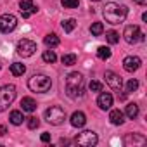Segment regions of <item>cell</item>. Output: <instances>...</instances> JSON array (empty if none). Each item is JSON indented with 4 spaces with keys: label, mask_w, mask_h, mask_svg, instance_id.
I'll return each instance as SVG.
<instances>
[{
    "label": "cell",
    "mask_w": 147,
    "mask_h": 147,
    "mask_svg": "<svg viewBox=\"0 0 147 147\" xmlns=\"http://www.w3.org/2000/svg\"><path fill=\"white\" fill-rule=\"evenodd\" d=\"M102 14H104V19L109 23V24H119L126 19L128 16V9L121 4H116V2H109L102 7Z\"/></svg>",
    "instance_id": "cell-1"
},
{
    "label": "cell",
    "mask_w": 147,
    "mask_h": 147,
    "mask_svg": "<svg viewBox=\"0 0 147 147\" xmlns=\"http://www.w3.org/2000/svg\"><path fill=\"white\" fill-rule=\"evenodd\" d=\"M66 94L71 99L83 97V76L80 73H69L66 76Z\"/></svg>",
    "instance_id": "cell-2"
},
{
    "label": "cell",
    "mask_w": 147,
    "mask_h": 147,
    "mask_svg": "<svg viewBox=\"0 0 147 147\" xmlns=\"http://www.w3.org/2000/svg\"><path fill=\"white\" fill-rule=\"evenodd\" d=\"M28 87L31 92H36V94H43V92H49L50 87H52V82L49 76L45 75H33L30 80H28Z\"/></svg>",
    "instance_id": "cell-3"
},
{
    "label": "cell",
    "mask_w": 147,
    "mask_h": 147,
    "mask_svg": "<svg viewBox=\"0 0 147 147\" xmlns=\"http://www.w3.org/2000/svg\"><path fill=\"white\" fill-rule=\"evenodd\" d=\"M16 87L14 85H4L0 88V113L5 111L16 99Z\"/></svg>",
    "instance_id": "cell-4"
},
{
    "label": "cell",
    "mask_w": 147,
    "mask_h": 147,
    "mask_svg": "<svg viewBox=\"0 0 147 147\" xmlns=\"http://www.w3.org/2000/svg\"><path fill=\"white\" fill-rule=\"evenodd\" d=\"M64 119H66V111L62 107H59V106H52V107H49L45 111V121L50 123V125L57 126V125L64 123Z\"/></svg>",
    "instance_id": "cell-5"
},
{
    "label": "cell",
    "mask_w": 147,
    "mask_h": 147,
    "mask_svg": "<svg viewBox=\"0 0 147 147\" xmlns=\"http://www.w3.org/2000/svg\"><path fill=\"white\" fill-rule=\"evenodd\" d=\"M123 36H125V40H126L128 43H137L138 40L144 42V38H145V35L140 31V28H138L137 24H130V26H126Z\"/></svg>",
    "instance_id": "cell-6"
},
{
    "label": "cell",
    "mask_w": 147,
    "mask_h": 147,
    "mask_svg": "<svg viewBox=\"0 0 147 147\" xmlns=\"http://www.w3.org/2000/svg\"><path fill=\"white\" fill-rule=\"evenodd\" d=\"M16 50H18V54L23 55V57H31V55L36 52V43L31 42V40H28V38H23V40L18 42Z\"/></svg>",
    "instance_id": "cell-7"
},
{
    "label": "cell",
    "mask_w": 147,
    "mask_h": 147,
    "mask_svg": "<svg viewBox=\"0 0 147 147\" xmlns=\"http://www.w3.org/2000/svg\"><path fill=\"white\" fill-rule=\"evenodd\" d=\"M97 142H99V137H97V133L92 131V130H85V131H82V133L76 135V144H80V145L92 147V145H95Z\"/></svg>",
    "instance_id": "cell-8"
},
{
    "label": "cell",
    "mask_w": 147,
    "mask_h": 147,
    "mask_svg": "<svg viewBox=\"0 0 147 147\" xmlns=\"http://www.w3.org/2000/svg\"><path fill=\"white\" fill-rule=\"evenodd\" d=\"M18 26V19L14 14H4L0 16V31L2 33H11Z\"/></svg>",
    "instance_id": "cell-9"
},
{
    "label": "cell",
    "mask_w": 147,
    "mask_h": 147,
    "mask_svg": "<svg viewBox=\"0 0 147 147\" xmlns=\"http://www.w3.org/2000/svg\"><path fill=\"white\" fill-rule=\"evenodd\" d=\"M104 78H106V83H107V85H109L114 92H121L123 80H121V76H119V75H116L114 71H106Z\"/></svg>",
    "instance_id": "cell-10"
},
{
    "label": "cell",
    "mask_w": 147,
    "mask_h": 147,
    "mask_svg": "<svg viewBox=\"0 0 147 147\" xmlns=\"http://www.w3.org/2000/svg\"><path fill=\"white\" fill-rule=\"evenodd\" d=\"M19 11H21L23 18H30V16L38 12V7L33 4V0H21L19 2Z\"/></svg>",
    "instance_id": "cell-11"
},
{
    "label": "cell",
    "mask_w": 147,
    "mask_h": 147,
    "mask_svg": "<svg viewBox=\"0 0 147 147\" xmlns=\"http://www.w3.org/2000/svg\"><path fill=\"white\" fill-rule=\"evenodd\" d=\"M140 64H142V61H140L137 55H128V57L123 59V67H125V71H128V73L137 71V69L140 67Z\"/></svg>",
    "instance_id": "cell-12"
},
{
    "label": "cell",
    "mask_w": 147,
    "mask_h": 147,
    "mask_svg": "<svg viewBox=\"0 0 147 147\" xmlns=\"http://www.w3.org/2000/svg\"><path fill=\"white\" fill-rule=\"evenodd\" d=\"M97 106H99L102 111L111 109V106H113V95H111L109 92H102V94L99 95V99H97Z\"/></svg>",
    "instance_id": "cell-13"
},
{
    "label": "cell",
    "mask_w": 147,
    "mask_h": 147,
    "mask_svg": "<svg viewBox=\"0 0 147 147\" xmlns=\"http://www.w3.org/2000/svg\"><path fill=\"white\" fill-rule=\"evenodd\" d=\"M71 125L75 126V128H83L85 126V123H87V116L82 113V111H75L71 114Z\"/></svg>",
    "instance_id": "cell-14"
},
{
    "label": "cell",
    "mask_w": 147,
    "mask_h": 147,
    "mask_svg": "<svg viewBox=\"0 0 147 147\" xmlns=\"http://www.w3.org/2000/svg\"><path fill=\"white\" fill-rule=\"evenodd\" d=\"M125 144L126 145H144L145 144V137H142V135H137V133H128L126 137H125Z\"/></svg>",
    "instance_id": "cell-15"
},
{
    "label": "cell",
    "mask_w": 147,
    "mask_h": 147,
    "mask_svg": "<svg viewBox=\"0 0 147 147\" xmlns=\"http://www.w3.org/2000/svg\"><path fill=\"white\" fill-rule=\"evenodd\" d=\"M21 109H23V113H33L36 109V102L31 97H23L21 99Z\"/></svg>",
    "instance_id": "cell-16"
},
{
    "label": "cell",
    "mask_w": 147,
    "mask_h": 147,
    "mask_svg": "<svg viewBox=\"0 0 147 147\" xmlns=\"http://www.w3.org/2000/svg\"><path fill=\"white\" fill-rule=\"evenodd\" d=\"M109 119H111L113 125H123V123H125V114H123V111H119V109H113V111L109 113Z\"/></svg>",
    "instance_id": "cell-17"
},
{
    "label": "cell",
    "mask_w": 147,
    "mask_h": 147,
    "mask_svg": "<svg viewBox=\"0 0 147 147\" xmlns=\"http://www.w3.org/2000/svg\"><path fill=\"white\" fill-rule=\"evenodd\" d=\"M24 71H26V66L24 64H21V62H14V64H11V73L14 76H23L24 75Z\"/></svg>",
    "instance_id": "cell-18"
},
{
    "label": "cell",
    "mask_w": 147,
    "mask_h": 147,
    "mask_svg": "<svg viewBox=\"0 0 147 147\" xmlns=\"http://www.w3.org/2000/svg\"><path fill=\"white\" fill-rule=\"evenodd\" d=\"M43 42H45V45H47V47L54 49V47H57V45H59V36H57L55 33H50V35H47V36L43 38Z\"/></svg>",
    "instance_id": "cell-19"
},
{
    "label": "cell",
    "mask_w": 147,
    "mask_h": 147,
    "mask_svg": "<svg viewBox=\"0 0 147 147\" xmlns=\"http://www.w3.org/2000/svg\"><path fill=\"white\" fill-rule=\"evenodd\" d=\"M125 114H126L130 119H135V118L138 116V106H137V104H133V102H131V104H128V106H126V109H125Z\"/></svg>",
    "instance_id": "cell-20"
},
{
    "label": "cell",
    "mask_w": 147,
    "mask_h": 147,
    "mask_svg": "<svg viewBox=\"0 0 147 147\" xmlns=\"http://www.w3.org/2000/svg\"><path fill=\"white\" fill-rule=\"evenodd\" d=\"M97 57L100 59V61H107V59H111V49L109 47H99L97 49Z\"/></svg>",
    "instance_id": "cell-21"
},
{
    "label": "cell",
    "mask_w": 147,
    "mask_h": 147,
    "mask_svg": "<svg viewBox=\"0 0 147 147\" xmlns=\"http://www.w3.org/2000/svg\"><path fill=\"white\" fill-rule=\"evenodd\" d=\"M23 121H24V116H23L21 111H12V113H11V123H12V125L19 126V125H23Z\"/></svg>",
    "instance_id": "cell-22"
},
{
    "label": "cell",
    "mask_w": 147,
    "mask_h": 147,
    "mask_svg": "<svg viewBox=\"0 0 147 147\" xmlns=\"http://www.w3.org/2000/svg\"><path fill=\"white\" fill-rule=\"evenodd\" d=\"M75 26H76V21L75 19H64L62 21V30L66 33H71L73 30H75Z\"/></svg>",
    "instance_id": "cell-23"
},
{
    "label": "cell",
    "mask_w": 147,
    "mask_h": 147,
    "mask_svg": "<svg viewBox=\"0 0 147 147\" xmlns=\"http://www.w3.org/2000/svg\"><path fill=\"white\" fill-rule=\"evenodd\" d=\"M61 61H62L64 66H73V64L76 62V55H75V54H64Z\"/></svg>",
    "instance_id": "cell-24"
},
{
    "label": "cell",
    "mask_w": 147,
    "mask_h": 147,
    "mask_svg": "<svg viewBox=\"0 0 147 147\" xmlns=\"http://www.w3.org/2000/svg\"><path fill=\"white\" fill-rule=\"evenodd\" d=\"M102 31H104V26H102V23H94V24L90 26V33H92L94 36H99V35H102Z\"/></svg>",
    "instance_id": "cell-25"
},
{
    "label": "cell",
    "mask_w": 147,
    "mask_h": 147,
    "mask_svg": "<svg viewBox=\"0 0 147 147\" xmlns=\"http://www.w3.org/2000/svg\"><path fill=\"white\" fill-rule=\"evenodd\" d=\"M42 59L45 61V62H55V59H57V55H55V52L54 50H45L43 52V55H42Z\"/></svg>",
    "instance_id": "cell-26"
},
{
    "label": "cell",
    "mask_w": 147,
    "mask_h": 147,
    "mask_svg": "<svg viewBox=\"0 0 147 147\" xmlns=\"http://www.w3.org/2000/svg\"><path fill=\"white\" fill-rule=\"evenodd\" d=\"M61 4L64 9H76L80 5V0H62Z\"/></svg>",
    "instance_id": "cell-27"
},
{
    "label": "cell",
    "mask_w": 147,
    "mask_h": 147,
    "mask_svg": "<svg viewBox=\"0 0 147 147\" xmlns=\"http://www.w3.org/2000/svg\"><path fill=\"white\" fill-rule=\"evenodd\" d=\"M106 38H107V42H109L111 45H114V43L119 42V35H118L116 31H107V33H106Z\"/></svg>",
    "instance_id": "cell-28"
},
{
    "label": "cell",
    "mask_w": 147,
    "mask_h": 147,
    "mask_svg": "<svg viewBox=\"0 0 147 147\" xmlns=\"http://www.w3.org/2000/svg\"><path fill=\"white\" fill-rule=\"evenodd\" d=\"M137 88H138V82H137L135 78L128 80V83H126V92H135Z\"/></svg>",
    "instance_id": "cell-29"
},
{
    "label": "cell",
    "mask_w": 147,
    "mask_h": 147,
    "mask_svg": "<svg viewBox=\"0 0 147 147\" xmlns=\"http://www.w3.org/2000/svg\"><path fill=\"white\" fill-rule=\"evenodd\" d=\"M88 88H90V92H102V83L100 82H90V85H88Z\"/></svg>",
    "instance_id": "cell-30"
},
{
    "label": "cell",
    "mask_w": 147,
    "mask_h": 147,
    "mask_svg": "<svg viewBox=\"0 0 147 147\" xmlns=\"http://www.w3.org/2000/svg\"><path fill=\"white\" fill-rule=\"evenodd\" d=\"M38 125H40L38 118H35V116L28 118V128H30V130H35V128H38Z\"/></svg>",
    "instance_id": "cell-31"
},
{
    "label": "cell",
    "mask_w": 147,
    "mask_h": 147,
    "mask_svg": "<svg viewBox=\"0 0 147 147\" xmlns=\"http://www.w3.org/2000/svg\"><path fill=\"white\" fill-rule=\"evenodd\" d=\"M42 142H50V133H42Z\"/></svg>",
    "instance_id": "cell-32"
},
{
    "label": "cell",
    "mask_w": 147,
    "mask_h": 147,
    "mask_svg": "<svg viewBox=\"0 0 147 147\" xmlns=\"http://www.w3.org/2000/svg\"><path fill=\"white\" fill-rule=\"evenodd\" d=\"M135 4H138V5H147V0H133Z\"/></svg>",
    "instance_id": "cell-33"
},
{
    "label": "cell",
    "mask_w": 147,
    "mask_h": 147,
    "mask_svg": "<svg viewBox=\"0 0 147 147\" xmlns=\"http://www.w3.org/2000/svg\"><path fill=\"white\" fill-rule=\"evenodd\" d=\"M5 133H7V128L4 125H0V135H5Z\"/></svg>",
    "instance_id": "cell-34"
},
{
    "label": "cell",
    "mask_w": 147,
    "mask_h": 147,
    "mask_svg": "<svg viewBox=\"0 0 147 147\" xmlns=\"http://www.w3.org/2000/svg\"><path fill=\"white\" fill-rule=\"evenodd\" d=\"M94 2H99V0H94Z\"/></svg>",
    "instance_id": "cell-35"
}]
</instances>
